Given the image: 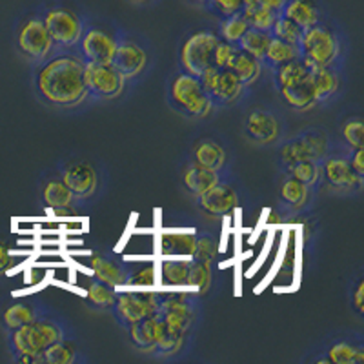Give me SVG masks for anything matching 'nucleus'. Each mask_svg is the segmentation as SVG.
<instances>
[{"label":"nucleus","mask_w":364,"mask_h":364,"mask_svg":"<svg viewBox=\"0 0 364 364\" xmlns=\"http://www.w3.org/2000/svg\"><path fill=\"white\" fill-rule=\"evenodd\" d=\"M33 90L41 102L57 109H75L87 100L86 60L73 50H55L33 66Z\"/></svg>","instance_id":"obj_1"},{"label":"nucleus","mask_w":364,"mask_h":364,"mask_svg":"<svg viewBox=\"0 0 364 364\" xmlns=\"http://www.w3.org/2000/svg\"><path fill=\"white\" fill-rule=\"evenodd\" d=\"M311 191L308 186H304L302 182L295 181L294 177H288L284 175V178L281 181V186H279V203L284 208L286 211L290 213H297V211L304 210L306 204L310 203Z\"/></svg>","instance_id":"obj_24"},{"label":"nucleus","mask_w":364,"mask_h":364,"mask_svg":"<svg viewBox=\"0 0 364 364\" xmlns=\"http://www.w3.org/2000/svg\"><path fill=\"white\" fill-rule=\"evenodd\" d=\"M206 9H210L215 17L224 18L242 11V0H206Z\"/></svg>","instance_id":"obj_47"},{"label":"nucleus","mask_w":364,"mask_h":364,"mask_svg":"<svg viewBox=\"0 0 364 364\" xmlns=\"http://www.w3.org/2000/svg\"><path fill=\"white\" fill-rule=\"evenodd\" d=\"M273 75V84L275 87H284L290 86V84L301 82V80L308 79L310 77V70L304 66L301 58H295V60H290V63H284L281 66H277L275 70H272Z\"/></svg>","instance_id":"obj_38"},{"label":"nucleus","mask_w":364,"mask_h":364,"mask_svg":"<svg viewBox=\"0 0 364 364\" xmlns=\"http://www.w3.org/2000/svg\"><path fill=\"white\" fill-rule=\"evenodd\" d=\"M129 2H133V4H141V6H144V4H151V2H154V0H129Z\"/></svg>","instance_id":"obj_53"},{"label":"nucleus","mask_w":364,"mask_h":364,"mask_svg":"<svg viewBox=\"0 0 364 364\" xmlns=\"http://www.w3.org/2000/svg\"><path fill=\"white\" fill-rule=\"evenodd\" d=\"M302 35H304V29L299 28L294 21H290V18L279 13L277 21H275V24L272 28V37L288 42V44L299 46L301 44Z\"/></svg>","instance_id":"obj_42"},{"label":"nucleus","mask_w":364,"mask_h":364,"mask_svg":"<svg viewBox=\"0 0 364 364\" xmlns=\"http://www.w3.org/2000/svg\"><path fill=\"white\" fill-rule=\"evenodd\" d=\"M117 38H119V31H112L100 24L84 22L77 50L86 63L112 64L117 50Z\"/></svg>","instance_id":"obj_12"},{"label":"nucleus","mask_w":364,"mask_h":364,"mask_svg":"<svg viewBox=\"0 0 364 364\" xmlns=\"http://www.w3.org/2000/svg\"><path fill=\"white\" fill-rule=\"evenodd\" d=\"M168 104L178 115L186 119H204L213 109L210 97L204 91L199 77L178 71L168 87Z\"/></svg>","instance_id":"obj_4"},{"label":"nucleus","mask_w":364,"mask_h":364,"mask_svg":"<svg viewBox=\"0 0 364 364\" xmlns=\"http://www.w3.org/2000/svg\"><path fill=\"white\" fill-rule=\"evenodd\" d=\"M204 91L210 97L213 108H228L242 97L246 90L235 73L230 70H217L215 66H208L199 77Z\"/></svg>","instance_id":"obj_13"},{"label":"nucleus","mask_w":364,"mask_h":364,"mask_svg":"<svg viewBox=\"0 0 364 364\" xmlns=\"http://www.w3.org/2000/svg\"><path fill=\"white\" fill-rule=\"evenodd\" d=\"M279 95L291 109L295 112H308L315 106V93L311 86V79L301 80V82L290 84V86L279 87Z\"/></svg>","instance_id":"obj_27"},{"label":"nucleus","mask_w":364,"mask_h":364,"mask_svg":"<svg viewBox=\"0 0 364 364\" xmlns=\"http://www.w3.org/2000/svg\"><path fill=\"white\" fill-rule=\"evenodd\" d=\"M350 306H352L353 314L357 317H363L364 315V279L363 275L355 279V281L350 284Z\"/></svg>","instance_id":"obj_49"},{"label":"nucleus","mask_w":364,"mask_h":364,"mask_svg":"<svg viewBox=\"0 0 364 364\" xmlns=\"http://www.w3.org/2000/svg\"><path fill=\"white\" fill-rule=\"evenodd\" d=\"M299 50H301V60L310 71L323 70V68L341 70L343 42L336 29L328 28L323 22L304 31Z\"/></svg>","instance_id":"obj_3"},{"label":"nucleus","mask_w":364,"mask_h":364,"mask_svg":"<svg viewBox=\"0 0 364 364\" xmlns=\"http://www.w3.org/2000/svg\"><path fill=\"white\" fill-rule=\"evenodd\" d=\"M11 255H9V250L6 248V245L0 242V273H4L6 269L11 266Z\"/></svg>","instance_id":"obj_52"},{"label":"nucleus","mask_w":364,"mask_h":364,"mask_svg":"<svg viewBox=\"0 0 364 364\" xmlns=\"http://www.w3.org/2000/svg\"><path fill=\"white\" fill-rule=\"evenodd\" d=\"M311 360L321 364H360L364 363V343L353 333L333 336Z\"/></svg>","instance_id":"obj_17"},{"label":"nucleus","mask_w":364,"mask_h":364,"mask_svg":"<svg viewBox=\"0 0 364 364\" xmlns=\"http://www.w3.org/2000/svg\"><path fill=\"white\" fill-rule=\"evenodd\" d=\"M341 139L344 142L346 149L363 148L364 139V126L359 117H348L341 126Z\"/></svg>","instance_id":"obj_43"},{"label":"nucleus","mask_w":364,"mask_h":364,"mask_svg":"<svg viewBox=\"0 0 364 364\" xmlns=\"http://www.w3.org/2000/svg\"><path fill=\"white\" fill-rule=\"evenodd\" d=\"M46 308H38L31 302H13V304H8V306L2 310V315H0V321H2V326H4L6 331H13L17 328L24 326V324L31 323L33 318L38 317L41 311H44Z\"/></svg>","instance_id":"obj_28"},{"label":"nucleus","mask_w":364,"mask_h":364,"mask_svg":"<svg viewBox=\"0 0 364 364\" xmlns=\"http://www.w3.org/2000/svg\"><path fill=\"white\" fill-rule=\"evenodd\" d=\"M41 199L44 206L51 208L55 211L71 210V208H75V204L79 203V200L75 199V195L70 191V188L64 184L58 171L44 175L41 184Z\"/></svg>","instance_id":"obj_21"},{"label":"nucleus","mask_w":364,"mask_h":364,"mask_svg":"<svg viewBox=\"0 0 364 364\" xmlns=\"http://www.w3.org/2000/svg\"><path fill=\"white\" fill-rule=\"evenodd\" d=\"M159 317L166 328L190 336L197 321V304L190 294H161Z\"/></svg>","instance_id":"obj_14"},{"label":"nucleus","mask_w":364,"mask_h":364,"mask_svg":"<svg viewBox=\"0 0 364 364\" xmlns=\"http://www.w3.org/2000/svg\"><path fill=\"white\" fill-rule=\"evenodd\" d=\"M190 286L197 288L200 295H206L211 286V262L191 259Z\"/></svg>","instance_id":"obj_44"},{"label":"nucleus","mask_w":364,"mask_h":364,"mask_svg":"<svg viewBox=\"0 0 364 364\" xmlns=\"http://www.w3.org/2000/svg\"><path fill=\"white\" fill-rule=\"evenodd\" d=\"M90 266L97 281L113 286V288H120L124 284V266H122V262L113 261L106 255H93L90 259Z\"/></svg>","instance_id":"obj_31"},{"label":"nucleus","mask_w":364,"mask_h":364,"mask_svg":"<svg viewBox=\"0 0 364 364\" xmlns=\"http://www.w3.org/2000/svg\"><path fill=\"white\" fill-rule=\"evenodd\" d=\"M66 337H70L66 324L44 310L31 323L8 331V348L17 363L37 364V357L46 348Z\"/></svg>","instance_id":"obj_2"},{"label":"nucleus","mask_w":364,"mask_h":364,"mask_svg":"<svg viewBox=\"0 0 364 364\" xmlns=\"http://www.w3.org/2000/svg\"><path fill=\"white\" fill-rule=\"evenodd\" d=\"M188 2H191L195 6H206V0H188Z\"/></svg>","instance_id":"obj_54"},{"label":"nucleus","mask_w":364,"mask_h":364,"mask_svg":"<svg viewBox=\"0 0 364 364\" xmlns=\"http://www.w3.org/2000/svg\"><path fill=\"white\" fill-rule=\"evenodd\" d=\"M346 149V148H344ZM346 157L350 166L353 168L359 177L364 178V157H363V148H357V149H346Z\"/></svg>","instance_id":"obj_50"},{"label":"nucleus","mask_w":364,"mask_h":364,"mask_svg":"<svg viewBox=\"0 0 364 364\" xmlns=\"http://www.w3.org/2000/svg\"><path fill=\"white\" fill-rule=\"evenodd\" d=\"M188 339L190 336L188 333H181V331L170 330L166 328L164 323H162L161 336H159L157 348H155V357H164V359H170V357L178 355V353L186 348Z\"/></svg>","instance_id":"obj_36"},{"label":"nucleus","mask_w":364,"mask_h":364,"mask_svg":"<svg viewBox=\"0 0 364 364\" xmlns=\"http://www.w3.org/2000/svg\"><path fill=\"white\" fill-rule=\"evenodd\" d=\"M310 79L315 93V106L330 102L341 90V70L337 68L310 71Z\"/></svg>","instance_id":"obj_25"},{"label":"nucleus","mask_w":364,"mask_h":364,"mask_svg":"<svg viewBox=\"0 0 364 364\" xmlns=\"http://www.w3.org/2000/svg\"><path fill=\"white\" fill-rule=\"evenodd\" d=\"M86 84L87 100L119 99L126 87V79L119 73L113 64H93L86 63Z\"/></svg>","instance_id":"obj_15"},{"label":"nucleus","mask_w":364,"mask_h":364,"mask_svg":"<svg viewBox=\"0 0 364 364\" xmlns=\"http://www.w3.org/2000/svg\"><path fill=\"white\" fill-rule=\"evenodd\" d=\"M248 28H250L248 18H246L242 13H235V15L220 18L217 35H219L220 41H226L228 44L237 46L240 38H242V35L248 31Z\"/></svg>","instance_id":"obj_40"},{"label":"nucleus","mask_w":364,"mask_h":364,"mask_svg":"<svg viewBox=\"0 0 364 364\" xmlns=\"http://www.w3.org/2000/svg\"><path fill=\"white\" fill-rule=\"evenodd\" d=\"M277 17H279V13L272 11V9L257 8L255 11L248 17L250 28L259 29V31H264V33L272 35V28L273 24H275V21H277Z\"/></svg>","instance_id":"obj_46"},{"label":"nucleus","mask_w":364,"mask_h":364,"mask_svg":"<svg viewBox=\"0 0 364 364\" xmlns=\"http://www.w3.org/2000/svg\"><path fill=\"white\" fill-rule=\"evenodd\" d=\"M159 308H161L159 291H117L112 314L120 326L128 328L141 318L159 315Z\"/></svg>","instance_id":"obj_11"},{"label":"nucleus","mask_w":364,"mask_h":364,"mask_svg":"<svg viewBox=\"0 0 364 364\" xmlns=\"http://www.w3.org/2000/svg\"><path fill=\"white\" fill-rule=\"evenodd\" d=\"M58 175L64 181L71 193L75 195V199L79 200H90L95 197L99 191L100 178L99 171L93 166V162L82 157H71L63 161L57 168Z\"/></svg>","instance_id":"obj_9"},{"label":"nucleus","mask_w":364,"mask_h":364,"mask_svg":"<svg viewBox=\"0 0 364 364\" xmlns=\"http://www.w3.org/2000/svg\"><path fill=\"white\" fill-rule=\"evenodd\" d=\"M148 51L129 35L119 31L117 38V50L113 55L112 64L119 70V73L126 79V82L139 79L148 68Z\"/></svg>","instance_id":"obj_16"},{"label":"nucleus","mask_w":364,"mask_h":364,"mask_svg":"<svg viewBox=\"0 0 364 364\" xmlns=\"http://www.w3.org/2000/svg\"><path fill=\"white\" fill-rule=\"evenodd\" d=\"M269 41H272V35L269 33L259 31V29L248 28V31L242 35V38L239 41L237 48L242 51H246V53H250L252 57H255L257 60H261L262 63V58H264L266 48H268Z\"/></svg>","instance_id":"obj_41"},{"label":"nucleus","mask_w":364,"mask_h":364,"mask_svg":"<svg viewBox=\"0 0 364 364\" xmlns=\"http://www.w3.org/2000/svg\"><path fill=\"white\" fill-rule=\"evenodd\" d=\"M126 330H128L129 341H132L135 350L154 355L155 348H157L159 336H161L162 330V321L159 315L141 318V321L133 323L132 326H128Z\"/></svg>","instance_id":"obj_22"},{"label":"nucleus","mask_w":364,"mask_h":364,"mask_svg":"<svg viewBox=\"0 0 364 364\" xmlns=\"http://www.w3.org/2000/svg\"><path fill=\"white\" fill-rule=\"evenodd\" d=\"M219 42V35L215 31H195L178 48V66L181 71L190 73L193 77H200L208 66H211V57L215 44Z\"/></svg>","instance_id":"obj_10"},{"label":"nucleus","mask_w":364,"mask_h":364,"mask_svg":"<svg viewBox=\"0 0 364 364\" xmlns=\"http://www.w3.org/2000/svg\"><path fill=\"white\" fill-rule=\"evenodd\" d=\"M86 297H87V302H90L93 308H97V310L100 311H109V314H112L113 306H115L117 288L104 284V282L93 279V281L90 282V286H87Z\"/></svg>","instance_id":"obj_39"},{"label":"nucleus","mask_w":364,"mask_h":364,"mask_svg":"<svg viewBox=\"0 0 364 364\" xmlns=\"http://www.w3.org/2000/svg\"><path fill=\"white\" fill-rule=\"evenodd\" d=\"M330 136L324 129L310 128L284 141L279 148L282 168L302 161H323L330 154Z\"/></svg>","instance_id":"obj_6"},{"label":"nucleus","mask_w":364,"mask_h":364,"mask_svg":"<svg viewBox=\"0 0 364 364\" xmlns=\"http://www.w3.org/2000/svg\"><path fill=\"white\" fill-rule=\"evenodd\" d=\"M245 135L250 142L257 146H272L281 142L282 122L279 117L269 109H253L246 115Z\"/></svg>","instance_id":"obj_18"},{"label":"nucleus","mask_w":364,"mask_h":364,"mask_svg":"<svg viewBox=\"0 0 364 364\" xmlns=\"http://www.w3.org/2000/svg\"><path fill=\"white\" fill-rule=\"evenodd\" d=\"M226 70L233 71L237 79L242 82V86L250 87L257 82V79L261 77L264 68H262L261 60H257L255 57H252V55L246 53V51L237 50L235 57L230 60Z\"/></svg>","instance_id":"obj_29"},{"label":"nucleus","mask_w":364,"mask_h":364,"mask_svg":"<svg viewBox=\"0 0 364 364\" xmlns=\"http://www.w3.org/2000/svg\"><path fill=\"white\" fill-rule=\"evenodd\" d=\"M237 46L228 44L226 41H220L215 44V50H213V57H211V66H215L217 70H226L230 60L235 57L237 53Z\"/></svg>","instance_id":"obj_48"},{"label":"nucleus","mask_w":364,"mask_h":364,"mask_svg":"<svg viewBox=\"0 0 364 364\" xmlns=\"http://www.w3.org/2000/svg\"><path fill=\"white\" fill-rule=\"evenodd\" d=\"M124 266V284L132 288H151L155 284V264L151 261L129 262Z\"/></svg>","instance_id":"obj_37"},{"label":"nucleus","mask_w":364,"mask_h":364,"mask_svg":"<svg viewBox=\"0 0 364 364\" xmlns=\"http://www.w3.org/2000/svg\"><path fill=\"white\" fill-rule=\"evenodd\" d=\"M223 175L224 173L204 168V166L197 164V162L188 161L181 170V184L186 193H190L191 197L197 199L203 193H206L210 188L215 186L217 182L223 181Z\"/></svg>","instance_id":"obj_20"},{"label":"nucleus","mask_w":364,"mask_h":364,"mask_svg":"<svg viewBox=\"0 0 364 364\" xmlns=\"http://www.w3.org/2000/svg\"><path fill=\"white\" fill-rule=\"evenodd\" d=\"M191 259H166L161 262V282L164 286H190Z\"/></svg>","instance_id":"obj_34"},{"label":"nucleus","mask_w":364,"mask_h":364,"mask_svg":"<svg viewBox=\"0 0 364 364\" xmlns=\"http://www.w3.org/2000/svg\"><path fill=\"white\" fill-rule=\"evenodd\" d=\"M42 21H44L55 50H73V48H77L80 35H82L84 22H86L73 9L63 8V6L44 9Z\"/></svg>","instance_id":"obj_8"},{"label":"nucleus","mask_w":364,"mask_h":364,"mask_svg":"<svg viewBox=\"0 0 364 364\" xmlns=\"http://www.w3.org/2000/svg\"><path fill=\"white\" fill-rule=\"evenodd\" d=\"M286 2H288V0H259V6L266 9H272V11L275 13H281L282 8L286 6Z\"/></svg>","instance_id":"obj_51"},{"label":"nucleus","mask_w":364,"mask_h":364,"mask_svg":"<svg viewBox=\"0 0 364 364\" xmlns=\"http://www.w3.org/2000/svg\"><path fill=\"white\" fill-rule=\"evenodd\" d=\"M239 204V197L232 184L219 181L213 188L197 197V206L208 217H224L233 211Z\"/></svg>","instance_id":"obj_19"},{"label":"nucleus","mask_w":364,"mask_h":364,"mask_svg":"<svg viewBox=\"0 0 364 364\" xmlns=\"http://www.w3.org/2000/svg\"><path fill=\"white\" fill-rule=\"evenodd\" d=\"M15 48L18 55L31 66L42 63L44 58L50 57L55 51L48 29H46L42 15L33 13L21 21L15 29Z\"/></svg>","instance_id":"obj_5"},{"label":"nucleus","mask_w":364,"mask_h":364,"mask_svg":"<svg viewBox=\"0 0 364 364\" xmlns=\"http://www.w3.org/2000/svg\"><path fill=\"white\" fill-rule=\"evenodd\" d=\"M80 359L82 357H80L77 344L71 341V337H66V339L57 341L46 348L37 357V364H73Z\"/></svg>","instance_id":"obj_32"},{"label":"nucleus","mask_w":364,"mask_h":364,"mask_svg":"<svg viewBox=\"0 0 364 364\" xmlns=\"http://www.w3.org/2000/svg\"><path fill=\"white\" fill-rule=\"evenodd\" d=\"M284 173L288 177H294L295 181L302 182L310 190H317L321 181H323V166H321V161L295 162V164L286 166Z\"/></svg>","instance_id":"obj_35"},{"label":"nucleus","mask_w":364,"mask_h":364,"mask_svg":"<svg viewBox=\"0 0 364 364\" xmlns=\"http://www.w3.org/2000/svg\"><path fill=\"white\" fill-rule=\"evenodd\" d=\"M197 235L191 232H164L161 235V253L166 257H188L195 252Z\"/></svg>","instance_id":"obj_30"},{"label":"nucleus","mask_w":364,"mask_h":364,"mask_svg":"<svg viewBox=\"0 0 364 364\" xmlns=\"http://www.w3.org/2000/svg\"><path fill=\"white\" fill-rule=\"evenodd\" d=\"M217 252H219V245H217V240L213 239V237L197 235V240H195V252L191 259L213 262L215 261Z\"/></svg>","instance_id":"obj_45"},{"label":"nucleus","mask_w":364,"mask_h":364,"mask_svg":"<svg viewBox=\"0 0 364 364\" xmlns=\"http://www.w3.org/2000/svg\"><path fill=\"white\" fill-rule=\"evenodd\" d=\"M323 181L317 190H330L337 195H355L363 190L364 178L353 171L346 157V149L331 151L321 161Z\"/></svg>","instance_id":"obj_7"},{"label":"nucleus","mask_w":364,"mask_h":364,"mask_svg":"<svg viewBox=\"0 0 364 364\" xmlns=\"http://www.w3.org/2000/svg\"><path fill=\"white\" fill-rule=\"evenodd\" d=\"M281 15L294 21L304 31L323 22L321 8L315 4L314 0H288L284 8H282Z\"/></svg>","instance_id":"obj_26"},{"label":"nucleus","mask_w":364,"mask_h":364,"mask_svg":"<svg viewBox=\"0 0 364 364\" xmlns=\"http://www.w3.org/2000/svg\"><path fill=\"white\" fill-rule=\"evenodd\" d=\"M190 161L224 173L228 166V151L215 139H199L190 149Z\"/></svg>","instance_id":"obj_23"},{"label":"nucleus","mask_w":364,"mask_h":364,"mask_svg":"<svg viewBox=\"0 0 364 364\" xmlns=\"http://www.w3.org/2000/svg\"><path fill=\"white\" fill-rule=\"evenodd\" d=\"M295 58H301V50H299V46L288 44V42L272 37L268 48H266L264 58H262V68L272 71L277 66H281V64L295 60Z\"/></svg>","instance_id":"obj_33"}]
</instances>
